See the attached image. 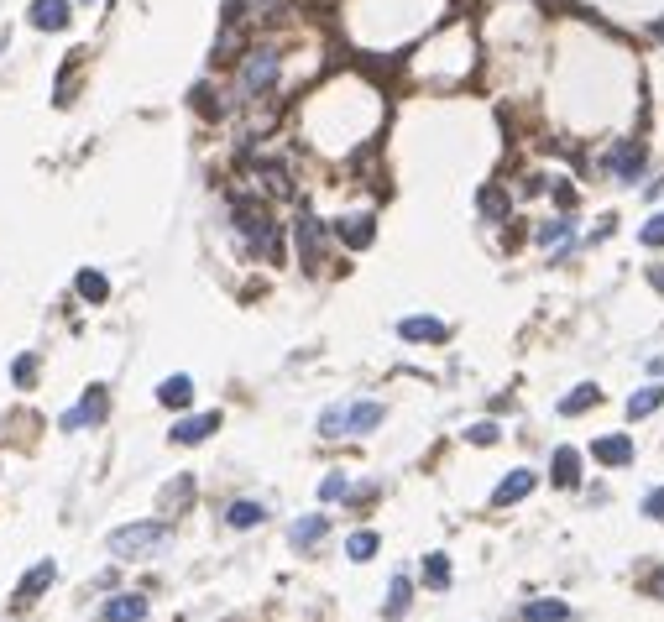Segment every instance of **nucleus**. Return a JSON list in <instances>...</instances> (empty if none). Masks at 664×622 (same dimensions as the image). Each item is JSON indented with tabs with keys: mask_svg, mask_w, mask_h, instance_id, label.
<instances>
[{
	"mask_svg": "<svg viewBox=\"0 0 664 622\" xmlns=\"http://www.w3.org/2000/svg\"><path fill=\"white\" fill-rule=\"evenodd\" d=\"M382 95L361 74H335L299 100V142L325 157H351L377 136Z\"/></svg>",
	"mask_w": 664,
	"mask_h": 622,
	"instance_id": "nucleus-1",
	"label": "nucleus"
},
{
	"mask_svg": "<svg viewBox=\"0 0 664 622\" xmlns=\"http://www.w3.org/2000/svg\"><path fill=\"white\" fill-rule=\"evenodd\" d=\"M450 0H346V32L366 53H398L445 21Z\"/></svg>",
	"mask_w": 664,
	"mask_h": 622,
	"instance_id": "nucleus-2",
	"label": "nucleus"
},
{
	"mask_svg": "<svg viewBox=\"0 0 664 622\" xmlns=\"http://www.w3.org/2000/svg\"><path fill=\"white\" fill-rule=\"evenodd\" d=\"M288 42H278L272 32L262 37H251L246 42V53L231 63V105L246 110V105H272V100H283V89H288Z\"/></svg>",
	"mask_w": 664,
	"mask_h": 622,
	"instance_id": "nucleus-3",
	"label": "nucleus"
},
{
	"mask_svg": "<svg viewBox=\"0 0 664 622\" xmlns=\"http://www.w3.org/2000/svg\"><path fill=\"white\" fill-rule=\"evenodd\" d=\"M382 419H387V403L351 398V403H335V408L319 413V434H325V440H335V434H372Z\"/></svg>",
	"mask_w": 664,
	"mask_h": 622,
	"instance_id": "nucleus-4",
	"label": "nucleus"
},
{
	"mask_svg": "<svg viewBox=\"0 0 664 622\" xmlns=\"http://www.w3.org/2000/svg\"><path fill=\"white\" fill-rule=\"evenodd\" d=\"M293 225V246H299V262H304V272H325V262H330V246H335V230L319 220L314 210H299L288 220Z\"/></svg>",
	"mask_w": 664,
	"mask_h": 622,
	"instance_id": "nucleus-5",
	"label": "nucleus"
},
{
	"mask_svg": "<svg viewBox=\"0 0 664 622\" xmlns=\"http://www.w3.org/2000/svg\"><path fill=\"white\" fill-rule=\"evenodd\" d=\"M168 539H173V528H168L163 518L126 523V528H116V534H110V555H116V560H147V555H157Z\"/></svg>",
	"mask_w": 664,
	"mask_h": 622,
	"instance_id": "nucleus-6",
	"label": "nucleus"
},
{
	"mask_svg": "<svg viewBox=\"0 0 664 622\" xmlns=\"http://www.w3.org/2000/svg\"><path fill=\"white\" fill-rule=\"evenodd\" d=\"M293 16V0H225L220 21H241L246 32H278Z\"/></svg>",
	"mask_w": 664,
	"mask_h": 622,
	"instance_id": "nucleus-7",
	"label": "nucleus"
},
{
	"mask_svg": "<svg viewBox=\"0 0 664 622\" xmlns=\"http://www.w3.org/2000/svg\"><path fill=\"white\" fill-rule=\"evenodd\" d=\"M644 163H649V147L638 136H607L602 147V173L617 178V183H638L644 178Z\"/></svg>",
	"mask_w": 664,
	"mask_h": 622,
	"instance_id": "nucleus-8",
	"label": "nucleus"
},
{
	"mask_svg": "<svg viewBox=\"0 0 664 622\" xmlns=\"http://www.w3.org/2000/svg\"><path fill=\"white\" fill-rule=\"evenodd\" d=\"M105 419H110V393H105V382H89V387H84V398H79L74 408H63L58 429L79 434V429H95V424H105Z\"/></svg>",
	"mask_w": 664,
	"mask_h": 622,
	"instance_id": "nucleus-9",
	"label": "nucleus"
},
{
	"mask_svg": "<svg viewBox=\"0 0 664 622\" xmlns=\"http://www.w3.org/2000/svg\"><path fill=\"white\" fill-rule=\"evenodd\" d=\"M74 0H27V27L42 32V37H58L74 27Z\"/></svg>",
	"mask_w": 664,
	"mask_h": 622,
	"instance_id": "nucleus-10",
	"label": "nucleus"
},
{
	"mask_svg": "<svg viewBox=\"0 0 664 622\" xmlns=\"http://www.w3.org/2000/svg\"><path fill=\"white\" fill-rule=\"evenodd\" d=\"M189 110L199 115V121H225V115H231L236 105H231V89H225L220 79H199L194 89H189Z\"/></svg>",
	"mask_w": 664,
	"mask_h": 622,
	"instance_id": "nucleus-11",
	"label": "nucleus"
},
{
	"mask_svg": "<svg viewBox=\"0 0 664 622\" xmlns=\"http://www.w3.org/2000/svg\"><path fill=\"white\" fill-rule=\"evenodd\" d=\"M330 230H335V241L346 251H361V246H372V236H377V215L372 210H346V215L330 220Z\"/></svg>",
	"mask_w": 664,
	"mask_h": 622,
	"instance_id": "nucleus-12",
	"label": "nucleus"
},
{
	"mask_svg": "<svg viewBox=\"0 0 664 622\" xmlns=\"http://www.w3.org/2000/svg\"><path fill=\"white\" fill-rule=\"evenodd\" d=\"M246 42H251V32L241 27V21H220V32H215V42H210V63H215V68H231V63L246 53Z\"/></svg>",
	"mask_w": 664,
	"mask_h": 622,
	"instance_id": "nucleus-13",
	"label": "nucleus"
},
{
	"mask_svg": "<svg viewBox=\"0 0 664 622\" xmlns=\"http://www.w3.org/2000/svg\"><path fill=\"white\" fill-rule=\"evenodd\" d=\"M215 429H220V413H183V419L168 429V440L173 445H204Z\"/></svg>",
	"mask_w": 664,
	"mask_h": 622,
	"instance_id": "nucleus-14",
	"label": "nucleus"
},
{
	"mask_svg": "<svg viewBox=\"0 0 664 622\" xmlns=\"http://www.w3.org/2000/svg\"><path fill=\"white\" fill-rule=\"evenodd\" d=\"M476 210H482V220L487 225H508L513 220V199H508V189H502V183H482V189H476Z\"/></svg>",
	"mask_w": 664,
	"mask_h": 622,
	"instance_id": "nucleus-15",
	"label": "nucleus"
},
{
	"mask_svg": "<svg viewBox=\"0 0 664 622\" xmlns=\"http://www.w3.org/2000/svg\"><path fill=\"white\" fill-rule=\"evenodd\" d=\"M53 581H58V565H53V560H37L27 575H21V586H16V607H32V602H37V596L48 591Z\"/></svg>",
	"mask_w": 664,
	"mask_h": 622,
	"instance_id": "nucleus-16",
	"label": "nucleus"
},
{
	"mask_svg": "<svg viewBox=\"0 0 664 622\" xmlns=\"http://www.w3.org/2000/svg\"><path fill=\"white\" fill-rule=\"evenodd\" d=\"M147 617V596L142 591H121L110 596V602L100 607V622H142Z\"/></svg>",
	"mask_w": 664,
	"mask_h": 622,
	"instance_id": "nucleus-17",
	"label": "nucleus"
},
{
	"mask_svg": "<svg viewBox=\"0 0 664 622\" xmlns=\"http://www.w3.org/2000/svg\"><path fill=\"white\" fill-rule=\"evenodd\" d=\"M398 335H403L408 345H429V340H445L450 330H445V319H429V314H408V319H398Z\"/></svg>",
	"mask_w": 664,
	"mask_h": 622,
	"instance_id": "nucleus-18",
	"label": "nucleus"
},
{
	"mask_svg": "<svg viewBox=\"0 0 664 622\" xmlns=\"http://www.w3.org/2000/svg\"><path fill=\"white\" fill-rule=\"evenodd\" d=\"M74 293L84 298V304H110V278L100 267H79L74 272Z\"/></svg>",
	"mask_w": 664,
	"mask_h": 622,
	"instance_id": "nucleus-19",
	"label": "nucleus"
},
{
	"mask_svg": "<svg viewBox=\"0 0 664 622\" xmlns=\"http://www.w3.org/2000/svg\"><path fill=\"white\" fill-rule=\"evenodd\" d=\"M157 403H163V408H189L194 403V377L189 372L163 377V382H157Z\"/></svg>",
	"mask_w": 664,
	"mask_h": 622,
	"instance_id": "nucleus-20",
	"label": "nucleus"
},
{
	"mask_svg": "<svg viewBox=\"0 0 664 622\" xmlns=\"http://www.w3.org/2000/svg\"><path fill=\"white\" fill-rule=\"evenodd\" d=\"M591 455H597L602 466H628V460H633V440H628V434H602V440L591 445Z\"/></svg>",
	"mask_w": 664,
	"mask_h": 622,
	"instance_id": "nucleus-21",
	"label": "nucleus"
},
{
	"mask_svg": "<svg viewBox=\"0 0 664 622\" xmlns=\"http://www.w3.org/2000/svg\"><path fill=\"white\" fill-rule=\"evenodd\" d=\"M325 534H330V518H325V513H309V518H299V523L288 528L293 549H314V544L325 539Z\"/></svg>",
	"mask_w": 664,
	"mask_h": 622,
	"instance_id": "nucleus-22",
	"label": "nucleus"
},
{
	"mask_svg": "<svg viewBox=\"0 0 664 622\" xmlns=\"http://www.w3.org/2000/svg\"><path fill=\"white\" fill-rule=\"evenodd\" d=\"M549 481H555V487H576V481H581V455L570 445H560L555 460H549Z\"/></svg>",
	"mask_w": 664,
	"mask_h": 622,
	"instance_id": "nucleus-23",
	"label": "nucleus"
},
{
	"mask_svg": "<svg viewBox=\"0 0 664 622\" xmlns=\"http://www.w3.org/2000/svg\"><path fill=\"white\" fill-rule=\"evenodd\" d=\"M534 241H539V246H560V241H576V215H549L544 225H534Z\"/></svg>",
	"mask_w": 664,
	"mask_h": 622,
	"instance_id": "nucleus-24",
	"label": "nucleus"
},
{
	"mask_svg": "<svg viewBox=\"0 0 664 622\" xmlns=\"http://www.w3.org/2000/svg\"><path fill=\"white\" fill-rule=\"evenodd\" d=\"M529 492H534V471H513V476L492 492V508H513V502L529 497Z\"/></svg>",
	"mask_w": 664,
	"mask_h": 622,
	"instance_id": "nucleus-25",
	"label": "nucleus"
},
{
	"mask_svg": "<svg viewBox=\"0 0 664 622\" xmlns=\"http://www.w3.org/2000/svg\"><path fill=\"white\" fill-rule=\"evenodd\" d=\"M602 403V387H576V393H565L560 398V413H565V419H576V413H591V408H597Z\"/></svg>",
	"mask_w": 664,
	"mask_h": 622,
	"instance_id": "nucleus-26",
	"label": "nucleus"
},
{
	"mask_svg": "<svg viewBox=\"0 0 664 622\" xmlns=\"http://www.w3.org/2000/svg\"><path fill=\"white\" fill-rule=\"evenodd\" d=\"M262 518H267V508H262V502H251V497H241V502L225 508V523H231V528H257Z\"/></svg>",
	"mask_w": 664,
	"mask_h": 622,
	"instance_id": "nucleus-27",
	"label": "nucleus"
},
{
	"mask_svg": "<svg viewBox=\"0 0 664 622\" xmlns=\"http://www.w3.org/2000/svg\"><path fill=\"white\" fill-rule=\"evenodd\" d=\"M408 596H414L408 575H393V581H387V607H382V617H403L408 612Z\"/></svg>",
	"mask_w": 664,
	"mask_h": 622,
	"instance_id": "nucleus-28",
	"label": "nucleus"
},
{
	"mask_svg": "<svg viewBox=\"0 0 664 622\" xmlns=\"http://www.w3.org/2000/svg\"><path fill=\"white\" fill-rule=\"evenodd\" d=\"M664 403V387L654 382V387H638V393L628 398V419H649V413Z\"/></svg>",
	"mask_w": 664,
	"mask_h": 622,
	"instance_id": "nucleus-29",
	"label": "nucleus"
},
{
	"mask_svg": "<svg viewBox=\"0 0 664 622\" xmlns=\"http://www.w3.org/2000/svg\"><path fill=\"white\" fill-rule=\"evenodd\" d=\"M570 617V602H529L523 607V622H565Z\"/></svg>",
	"mask_w": 664,
	"mask_h": 622,
	"instance_id": "nucleus-30",
	"label": "nucleus"
},
{
	"mask_svg": "<svg viewBox=\"0 0 664 622\" xmlns=\"http://www.w3.org/2000/svg\"><path fill=\"white\" fill-rule=\"evenodd\" d=\"M37 366H42L37 351H21V356L11 361V382H16V387H32V382H37Z\"/></svg>",
	"mask_w": 664,
	"mask_h": 622,
	"instance_id": "nucleus-31",
	"label": "nucleus"
},
{
	"mask_svg": "<svg viewBox=\"0 0 664 622\" xmlns=\"http://www.w3.org/2000/svg\"><path fill=\"white\" fill-rule=\"evenodd\" d=\"M189 497H194V476H178L173 487L163 492V508H168V513H178V508H183V502H189Z\"/></svg>",
	"mask_w": 664,
	"mask_h": 622,
	"instance_id": "nucleus-32",
	"label": "nucleus"
},
{
	"mask_svg": "<svg viewBox=\"0 0 664 622\" xmlns=\"http://www.w3.org/2000/svg\"><path fill=\"white\" fill-rule=\"evenodd\" d=\"M424 581H429L434 591H445V586H450V560H445V555H429V560H424Z\"/></svg>",
	"mask_w": 664,
	"mask_h": 622,
	"instance_id": "nucleus-33",
	"label": "nucleus"
},
{
	"mask_svg": "<svg viewBox=\"0 0 664 622\" xmlns=\"http://www.w3.org/2000/svg\"><path fill=\"white\" fill-rule=\"evenodd\" d=\"M346 555H351L356 565L377 555V534H372V528H366V534H351V544H346Z\"/></svg>",
	"mask_w": 664,
	"mask_h": 622,
	"instance_id": "nucleus-34",
	"label": "nucleus"
},
{
	"mask_svg": "<svg viewBox=\"0 0 664 622\" xmlns=\"http://www.w3.org/2000/svg\"><path fill=\"white\" fill-rule=\"evenodd\" d=\"M351 492V481L340 476V471H330L325 481H319V502H335V497H346Z\"/></svg>",
	"mask_w": 664,
	"mask_h": 622,
	"instance_id": "nucleus-35",
	"label": "nucleus"
},
{
	"mask_svg": "<svg viewBox=\"0 0 664 622\" xmlns=\"http://www.w3.org/2000/svg\"><path fill=\"white\" fill-rule=\"evenodd\" d=\"M466 440H471V445H497V424H471Z\"/></svg>",
	"mask_w": 664,
	"mask_h": 622,
	"instance_id": "nucleus-36",
	"label": "nucleus"
},
{
	"mask_svg": "<svg viewBox=\"0 0 664 622\" xmlns=\"http://www.w3.org/2000/svg\"><path fill=\"white\" fill-rule=\"evenodd\" d=\"M644 246H664V210L644 225Z\"/></svg>",
	"mask_w": 664,
	"mask_h": 622,
	"instance_id": "nucleus-37",
	"label": "nucleus"
},
{
	"mask_svg": "<svg viewBox=\"0 0 664 622\" xmlns=\"http://www.w3.org/2000/svg\"><path fill=\"white\" fill-rule=\"evenodd\" d=\"M644 513H649V518H659V523H664V487H654V492H649V497H644Z\"/></svg>",
	"mask_w": 664,
	"mask_h": 622,
	"instance_id": "nucleus-38",
	"label": "nucleus"
},
{
	"mask_svg": "<svg viewBox=\"0 0 664 622\" xmlns=\"http://www.w3.org/2000/svg\"><path fill=\"white\" fill-rule=\"evenodd\" d=\"M6 48H11V32H0V58H6Z\"/></svg>",
	"mask_w": 664,
	"mask_h": 622,
	"instance_id": "nucleus-39",
	"label": "nucleus"
},
{
	"mask_svg": "<svg viewBox=\"0 0 664 622\" xmlns=\"http://www.w3.org/2000/svg\"><path fill=\"white\" fill-rule=\"evenodd\" d=\"M74 6H100V0H74Z\"/></svg>",
	"mask_w": 664,
	"mask_h": 622,
	"instance_id": "nucleus-40",
	"label": "nucleus"
}]
</instances>
